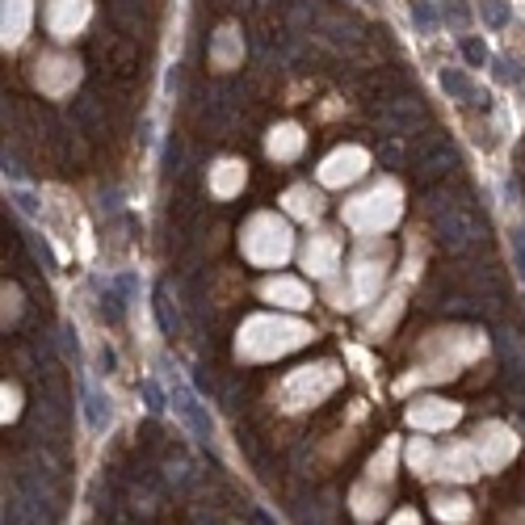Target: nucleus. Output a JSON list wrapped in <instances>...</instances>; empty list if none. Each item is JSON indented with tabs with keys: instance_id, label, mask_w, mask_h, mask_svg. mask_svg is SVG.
Returning a JSON list of instances; mask_svg holds the SVG:
<instances>
[{
	"instance_id": "11",
	"label": "nucleus",
	"mask_w": 525,
	"mask_h": 525,
	"mask_svg": "<svg viewBox=\"0 0 525 525\" xmlns=\"http://www.w3.org/2000/svg\"><path fill=\"white\" fill-rule=\"evenodd\" d=\"M441 89L454 97H471V80L462 76V72H441Z\"/></svg>"
},
{
	"instance_id": "1",
	"label": "nucleus",
	"mask_w": 525,
	"mask_h": 525,
	"mask_svg": "<svg viewBox=\"0 0 525 525\" xmlns=\"http://www.w3.org/2000/svg\"><path fill=\"white\" fill-rule=\"evenodd\" d=\"M43 21H47L50 38L67 43V38H76V30L89 21V0H47V4H43Z\"/></svg>"
},
{
	"instance_id": "9",
	"label": "nucleus",
	"mask_w": 525,
	"mask_h": 525,
	"mask_svg": "<svg viewBox=\"0 0 525 525\" xmlns=\"http://www.w3.org/2000/svg\"><path fill=\"white\" fill-rule=\"evenodd\" d=\"M286 202H290L294 215H320V197L307 190V185H294V190L286 193Z\"/></svg>"
},
{
	"instance_id": "13",
	"label": "nucleus",
	"mask_w": 525,
	"mask_h": 525,
	"mask_svg": "<svg viewBox=\"0 0 525 525\" xmlns=\"http://www.w3.org/2000/svg\"><path fill=\"white\" fill-rule=\"evenodd\" d=\"M462 50H467V59H471V63H483V55H487L479 43H462Z\"/></svg>"
},
{
	"instance_id": "3",
	"label": "nucleus",
	"mask_w": 525,
	"mask_h": 525,
	"mask_svg": "<svg viewBox=\"0 0 525 525\" xmlns=\"http://www.w3.org/2000/svg\"><path fill=\"white\" fill-rule=\"evenodd\" d=\"M30 30V0H4V47H17Z\"/></svg>"
},
{
	"instance_id": "7",
	"label": "nucleus",
	"mask_w": 525,
	"mask_h": 525,
	"mask_svg": "<svg viewBox=\"0 0 525 525\" xmlns=\"http://www.w3.org/2000/svg\"><path fill=\"white\" fill-rule=\"evenodd\" d=\"M298 147H303L298 126H274V131H269V156L290 160V156H298Z\"/></svg>"
},
{
	"instance_id": "12",
	"label": "nucleus",
	"mask_w": 525,
	"mask_h": 525,
	"mask_svg": "<svg viewBox=\"0 0 525 525\" xmlns=\"http://www.w3.org/2000/svg\"><path fill=\"white\" fill-rule=\"evenodd\" d=\"M483 9H487V21H492V26H504V21H509V13H504L500 4H492V0H487Z\"/></svg>"
},
{
	"instance_id": "5",
	"label": "nucleus",
	"mask_w": 525,
	"mask_h": 525,
	"mask_svg": "<svg viewBox=\"0 0 525 525\" xmlns=\"http://www.w3.org/2000/svg\"><path fill=\"white\" fill-rule=\"evenodd\" d=\"M239 55H244V43L236 38V30H219V34H215V43H210V59H215V67H232Z\"/></svg>"
},
{
	"instance_id": "10",
	"label": "nucleus",
	"mask_w": 525,
	"mask_h": 525,
	"mask_svg": "<svg viewBox=\"0 0 525 525\" xmlns=\"http://www.w3.org/2000/svg\"><path fill=\"white\" fill-rule=\"evenodd\" d=\"M219 168H223V177L215 181V193H223V197H227V193H236V181H244V164H236V160H223Z\"/></svg>"
},
{
	"instance_id": "4",
	"label": "nucleus",
	"mask_w": 525,
	"mask_h": 525,
	"mask_svg": "<svg viewBox=\"0 0 525 525\" xmlns=\"http://www.w3.org/2000/svg\"><path fill=\"white\" fill-rule=\"evenodd\" d=\"M261 294L274 298V303L282 298V307H307V290L298 286L294 278H269V282L261 286Z\"/></svg>"
},
{
	"instance_id": "2",
	"label": "nucleus",
	"mask_w": 525,
	"mask_h": 525,
	"mask_svg": "<svg viewBox=\"0 0 525 525\" xmlns=\"http://www.w3.org/2000/svg\"><path fill=\"white\" fill-rule=\"evenodd\" d=\"M366 173V151L362 147H345V151H332L328 160H324V181L328 185H345V181H353V177H362Z\"/></svg>"
},
{
	"instance_id": "6",
	"label": "nucleus",
	"mask_w": 525,
	"mask_h": 525,
	"mask_svg": "<svg viewBox=\"0 0 525 525\" xmlns=\"http://www.w3.org/2000/svg\"><path fill=\"white\" fill-rule=\"evenodd\" d=\"M336 265V239L328 236H315L307 244V269H315V274H332Z\"/></svg>"
},
{
	"instance_id": "8",
	"label": "nucleus",
	"mask_w": 525,
	"mask_h": 525,
	"mask_svg": "<svg viewBox=\"0 0 525 525\" xmlns=\"http://www.w3.org/2000/svg\"><path fill=\"white\" fill-rule=\"evenodd\" d=\"M408 416H412L416 425H425V429H437V425L458 421V408H454V404H450V408H445V404H437V408H412Z\"/></svg>"
}]
</instances>
